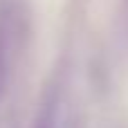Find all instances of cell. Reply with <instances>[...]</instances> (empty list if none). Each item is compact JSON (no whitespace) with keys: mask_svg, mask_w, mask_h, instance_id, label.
Segmentation results:
<instances>
[]
</instances>
